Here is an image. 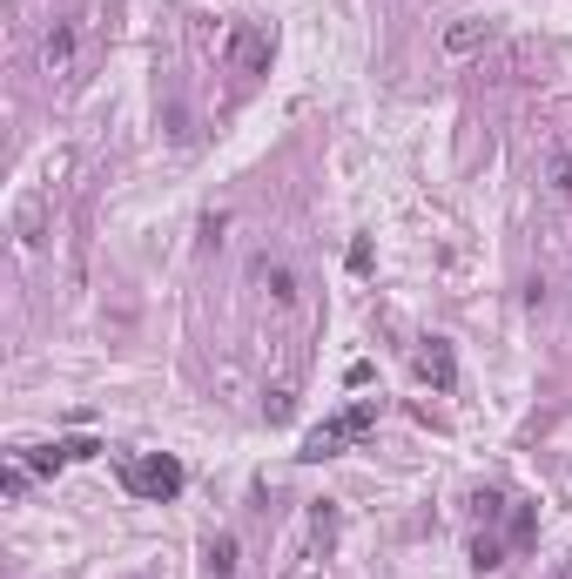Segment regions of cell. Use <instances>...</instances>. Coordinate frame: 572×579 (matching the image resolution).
Returning a JSON list of instances; mask_svg holds the SVG:
<instances>
[{"mask_svg":"<svg viewBox=\"0 0 572 579\" xmlns=\"http://www.w3.org/2000/svg\"><path fill=\"white\" fill-rule=\"evenodd\" d=\"M203 559H209V579H236V572H243V546H236V532H216Z\"/></svg>","mask_w":572,"mask_h":579,"instance_id":"obj_8","label":"cell"},{"mask_svg":"<svg viewBox=\"0 0 572 579\" xmlns=\"http://www.w3.org/2000/svg\"><path fill=\"white\" fill-rule=\"evenodd\" d=\"M377 411H385V405H377V398H357V405H343V411H330V418L317 424V432L303 438V458H311V466H317V458H337V451L351 445V438H364V432H370V424H377Z\"/></svg>","mask_w":572,"mask_h":579,"instance_id":"obj_1","label":"cell"},{"mask_svg":"<svg viewBox=\"0 0 572 579\" xmlns=\"http://www.w3.org/2000/svg\"><path fill=\"white\" fill-rule=\"evenodd\" d=\"M250 284H263V290H270V303H277V311H296V269H290V256H256L250 263Z\"/></svg>","mask_w":572,"mask_h":579,"instance_id":"obj_3","label":"cell"},{"mask_svg":"<svg viewBox=\"0 0 572 579\" xmlns=\"http://www.w3.org/2000/svg\"><path fill=\"white\" fill-rule=\"evenodd\" d=\"M34 61H41L48 82H68V74H74V21H54L41 34V55H34Z\"/></svg>","mask_w":572,"mask_h":579,"instance_id":"obj_5","label":"cell"},{"mask_svg":"<svg viewBox=\"0 0 572 579\" xmlns=\"http://www.w3.org/2000/svg\"><path fill=\"white\" fill-rule=\"evenodd\" d=\"M41 222H48V196H27V203L14 209V229H21L27 250H41Z\"/></svg>","mask_w":572,"mask_h":579,"instance_id":"obj_9","label":"cell"},{"mask_svg":"<svg viewBox=\"0 0 572 579\" xmlns=\"http://www.w3.org/2000/svg\"><path fill=\"white\" fill-rule=\"evenodd\" d=\"M485 41H491V21H451V27H445V41H438V48H445L451 61H465V55H478Z\"/></svg>","mask_w":572,"mask_h":579,"instance_id":"obj_7","label":"cell"},{"mask_svg":"<svg viewBox=\"0 0 572 579\" xmlns=\"http://www.w3.org/2000/svg\"><path fill=\"white\" fill-rule=\"evenodd\" d=\"M188 479H182V466L169 451H142V458H122V492H135V498H175Z\"/></svg>","mask_w":572,"mask_h":579,"instance_id":"obj_2","label":"cell"},{"mask_svg":"<svg viewBox=\"0 0 572 579\" xmlns=\"http://www.w3.org/2000/svg\"><path fill=\"white\" fill-rule=\"evenodd\" d=\"M330 532H337V512H330V506H317V512H311V539H317V553H330Z\"/></svg>","mask_w":572,"mask_h":579,"instance_id":"obj_11","label":"cell"},{"mask_svg":"<svg viewBox=\"0 0 572 579\" xmlns=\"http://www.w3.org/2000/svg\"><path fill=\"white\" fill-rule=\"evenodd\" d=\"M546 189L559 203H572V148H552V156H546Z\"/></svg>","mask_w":572,"mask_h":579,"instance_id":"obj_10","label":"cell"},{"mask_svg":"<svg viewBox=\"0 0 572 579\" xmlns=\"http://www.w3.org/2000/svg\"><path fill=\"white\" fill-rule=\"evenodd\" d=\"M229 68H236V74H263V68H270V34H263L256 21L229 27Z\"/></svg>","mask_w":572,"mask_h":579,"instance_id":"obj_4","label":"cell"},{"mask_svg":"<svg viewBox=\"0 0 572 579\" xmlns=\"http://www.w3.org/2000/svg\"><path fill=\"white\" fill-rule=\"evenodd\" d=\"M417 377H425L431 391H451V384H458V358H451L445 337H425V343H417Z\"/></svg>","mask_w":572,"mask_h":579,"instance_id":"obj_6","label":"cell"}]
</instances>
